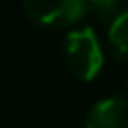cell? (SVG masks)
<instances>
[{"mask_svg":"<svg viewBox=\"0 0 128 128\" xmlns=\"http://www.w3.org/2000/svg\"><path fill=\"white\" fill-rule=\"evenodd\" d=\"M86 128H128V96L98 100L86 114Z\"/></svg>","mask_w":128,"mask_h":128,"instance_id":"3","label":"cell"},{"mask_svg":"<svg viewBox=\"0 0 128 128\" xmlns=\"http://www.w3.org/2000/svg\"><path fill=\"white\" fill-rule=\"evenodd\" d=\"M62 56L68 72L84 82L96 78L104 64L100 40L90 26L76 28L66 36L62 46Z\"/></svg>","mask_w":128,"mask_h":128,"instance_id":"1","label":"cell"},{"mask_svg":"<svg viewBox=\"0 0 128 128\" xmlns=\"http://www.w3.org/2000/svg\"><path fill=\"white\" fill-rule=\"evenodd\" d=\"M26 16L46 28H62L80 22L86 12V0H22Z\"/></svg>","mask_w":128,"mask_h":128,"instance_id":"2","label":"cell"},{"mask_svg":"<svg viewBox=\"0 0 128 128\" xmlns=\"http://www.w3.org/2000/svg\"><path fill=\"white\" fill-rule=\"evenodd\" d=\"M108 42L118 58H128V10H122L110 22Z\"/></svg>","mask_w":128,"mask_h":128,"instance_id":"4","label":"cell"},{"mask_svg":"<svg viewBox=\"0 0 128 128\" xmlns=\"http://www.w3.org/2000/svg\"><path fill=\"white\" fill-rule=\"evenodd\" d=\"M88 8L94 10V14L100 20H108L112 22L120 12H122V4L124 0H86Z\"/></svg>","mask_w":128,"mask_h":128,"instance_id":"5","label":"cell"}]
</instances>
